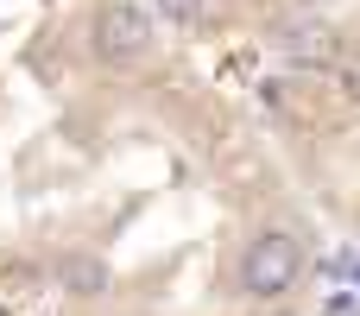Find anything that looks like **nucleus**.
Listing matches in <instances>:
<instances>
[{
    "instance_id": "obj_2",
    "label": "nucleus",
    "mask_w": 360,
    "mask_h": 316,
    "mask_svg": "<svg viewBox=\"0 0 360 316\" xmlns=\"http://www.w3.org/2000/svg\"><path fill=\"white\" fill-rule=\"evenodd\" d=\"M152 51H158V19L146 0H101L89 13V63L95 70L127 76V70L152 63Z\"/></svg>"
},
{
    "instance_id": "obj_5",
    "label": "nucleus",
    "mask_w": 360,
    "mask_h": 316,
    "mask_svg": "<svg viewBox=\"0 0 360 316\" xmlns=\"http://www.w3.org/2000/svg\"><path fill=\"white\" fill-rule=\"evenodd\" d=\"M152 19L171 32H209L215 25V0H152Z\"/></svg>"
},
{
    "instance_id": "obj_4",
    "label": "nucleus",
    "mask_w": 360,
    "mask_h": 316,
    "mask_svg": "<svg viewBox=\"0 0 360 316\" xmlns=\"http://www.w3.org/2000/svg\"><path fill=\"white\" fill-rule=\"evenodd\" d=\"M57 285H63L70 298H101V291H108V266H101L95 253H63V260H57Z\"/></svg>"
},
{
    "instance_id": "obj_3",
    "label": "nucleus",
    "mask_w": 360,
    "mask_h": 316,
    "mask_svg": "<svg viewBox=\"0 0 360 316\" xmlns=\"http://www.w3.org/2000/svg\"><path fill=\"white\" fill-rule=\"evenodd\" d=\"M266 44L297 76H335V63L348 57V38H342V25L329 13H278L266 25Z\"/></svg>"
},
{
    "instance_id": "obj_1",
    "label": "nucleus",
    "mask_w": 360,
    "mask_h": 316,
    "mask_svg": "<svg viewBox=\"0 0 360 316\" xmlns=\"http://www.w3.org/2000/svg\"><path fill=\"white\" fill-rule=\"evenodd\" d=\"M304 272H310V241H304L297 228H253V234H240V247L228 253L221 285H228V298H240V304L278 310V304L304 285Z\"/></svg>"
},
{
    "instance_id": "obj_8",
    "label": "nucleus",
    "mask_w": 360,
    "mask_h": 316,
    "mask_svg": "<svg viewBox=\"0 0 360 316\" xmlns=\"http://www.w3.org/2000/svg\"><path fill=\"white\" fill-rule=\"evenodd\" d=\"M285 316H291V310H285Z\"/></svg>"
},
{
    "instance_id": "obj_7",
    "label": "nucleus",
    "mask_w": 360,
    "mask_h": 316,
    "mask_svg": "<svg viewBox=\"0 0 360 316\" xmlns=\"http://www.w3.org/2000/svg\"><path fill=\"white\" fill-rule=\"evenodd\" d=\"M329 0H285V13H323Z\"/></svg>"
},
{
    "instance_id": "obj_6",
    "label": "nucleus",
    "mask_w": 360,
    "mask_h": 316,
    "mask_svg": "<svg viewBox=\"0 0 360 316\" xmlns=\"http://www.w3.org/2000/svg\"><path fill=\"white\" fill-rule=\"evenodd\" d=\"M335 89H342V101L360 108V44H348V57L335 63Z\"/></svg>"
}]
</instances>
